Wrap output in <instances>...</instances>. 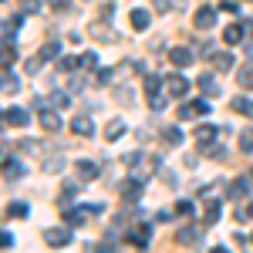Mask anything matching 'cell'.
I'll list each match as a JSON object with an SVG mask.
<instances>
[{
    "instance_id": "cell-11",
    "label": "cell",
    "mask_w": 253,
    "mask_h": 253,
    "mask_svg": "<svg viewBox=\"0 0 253 253\" xmlns=\"http://www.w3.org/2000/svg\"><path fill=\"white\" fill-rule=\"evenodd\" d=\"M213 138H216V128H213V125H199V128H196V142H199V152H206V149L213 145Z\"/></svg>"
},
{
    "instance_id": "cell-40",
    "label": "cell",
    "mask_w": 253,
    "mask_h": 253,
    "mask_svg": "<svg viewBox=\"0 0 253 253\" xmlns=\"http://www.w3.org/2000/svg\"><path fill=\"white\" fill-rule=\"evenodd\" d=\"M51 101H54V105H61V108H64V105H68V95H64V91H54V95H51Z\"/></svg>"
},
{
    "instance_id": "cell-28",
    "label": "cell",
    "mask_w": 253,
    "mask_h": 253,
    "mask_svg": "<svg viewBox=\"0 0 253 253\" xmlns=\"http://www.w3.org/2000/svg\"><path fill=\"white\" fill-rule=\"evenodd\" d=\"M3 169H7V179H20V175H24V166H20L17 159H7Z\"/></svg>"
},
{
    "instance_id": "cell-38",
    "label": "cell",
    "mask_w": 253,
    "mask_h": 253,
    "mask_svg": "<svg viewBox=\"0 0 253 253\" xmlns=\"http://www.w3.org/2000/svg\"><path fill=\"white\" fill-rule=\"evenodd\" d=\"M41 10V0H24V14H38Z\"/></svg>"
},
{
    "instance_id": "cell-5",
    "label": "cell",
    "mask_w": 253,
    "mask_h": 253,
    "mask_svg": "<svg viewBox=\"0 0 253 253\" xmlns=\"http://www.w3.org/2000/svg\"><path fill=\"white\" fill-rule=\"evenodd\" d=\"M166 91H169V98H186L189 81L182 78V75H169V78H166Z\"/></svg>"
},
{
    "instance_id": "cell-33",
    "label": "cell",
    "mask_w": 253,
    "mask_h": 253,
    "mask_svg": "<svg viewBox=\"0 0 253 253\" xmlns=\"http://www.w3.org/2000/svg\"><path fill=\"white\" fill-rule=\"evenodd\" d=\"M162 138H166V142H169V145H179V142H182V132H179V128H172V125H169V128H166V132H162Z\"/></svg>"
},
{
    "instance_id": "cell-19",
    "label": "cell",
    "mask_w": 253,
    "mask_h": 253,
    "mask_svg": "<svg viewBox=\"0 0 253 253\" xmlns=\"http://www.w3.org/2000/svg\"><path fill=\"white\" fill-rule=\"evenodd\" d=\"M236 84L247 88V91H253V64H243V68L236 71Z\"/></svg>"
},
{
    "instance_id": "cell-34",
    "label": "cell",
    "mask_w": 253,
    "mask_h": 253,
    "mask_svg": "<svg viewBox=\"0 0 253 253\" xmlns=\"http://www.w3.org/2000/svg\"><path fill=\"white\" fill-rule=\"evenodd\" d=\"M81 68H88V71H95V68H98V54H95V51L81 54Z\"/></svg>"
},
{
    "instance_id": "cell-21",
    "label": "cell",
    "mask_w": 253,
    "mask_h": 253,
    "mask_svg": "<svg viewBox=\"0 0 253 253\" xmlns=\"http://www.w3.org/2000/svg\"><path fill=\"white\" fill-rule=\"evenodd\" d=\"M243 38H247L243 24H236V27H226V31H223V41H226V44H240Z\"/></svg>"
},
{
    "instance_id": "cell-17",
    "label": "cell",
    "mask_w": 253,
    "mask_h": 253,
    "mask_svg": "<svg viewBox=\"0 0 253 253\" xmlns=\"http://www.w3.org/2000/svg\"><path fill=\"white\" fill-rule=\"evenodd\" d=\"M91 216H95V213H91V206H81V210H71V213H68V223H71V226H84Z\"/></svg>"
},
{
    "instance_id": "cell-44",
    "label": "cell",
    "mask_w": 253,
    "mask_h": 253,
    "mask_svg": "<svg viewBox=\"0 0 253 253\" xmlns=\"http://www.w3.org/2000/svg\"><path fill=\"white\" fill-rule=\"evenodd\" d=\"M250 175H253V166H250Z\"/></svg>"
},
{
    "instance_id": "cell-29",
    "label": "cell",
    "mask_w": 253,
    "mask_h": 253,
    "mask_svg": "<svg viewBox=\"0 0 253 253\" xmlns=\"http://www.w3.org/2000/svg\"><path fill=\"white\" fill-rule=\"evenodd\" d=\"M75 196H78V186H75V182H68V186H64V189H61V206H64V210H68V206H71V199H75Z\"/></svg>"
},
{
    "instance_id": "cell-30",
    "label": "cell",
    "mask_w": 253,
    "mask_h": 253,
    "mask_svg": "<svg viewBox=\"0 0 253 253\" xmlns=\"http://www.w3.org/2000/svg\"><path fill=\"white\" fill-rule=\"evenodd\" d=\"M240 152H253V128L240 132Z\"/></svg>"
},
{
    "instance_id": "cell-39",
    "label": "cell",
    "mask_w": 253,
    "mask_h": 253,
    "mask_svg": "<svg viewBox=\"0 0 253 253\" xmlns=\"http://www.w3.org/2000/svg\"><path fill=\"white\" fill-rule=\"evenodd\" d=\"M152 7H156L159 14H169V10H172V3H169V0H152Z\"/></svg>"
},
{
    "instance_id": "cell-26",
    "label": "cell",
    "mask_w": 253,
    "mask_h": 253,
    "mask_svg": "<svg viewBox=\"0 0 253 253\" xmlns=\"http://www.w3.org/2000/svg\"><path fill=\"white\" fill-rule=\"evenodd\" d=\"M247 193H250V182H247V179H236V182H230V199H243Z\"/></svg>"
},
{
    "instance_id": "cell-35",
    "label": "cell",
    "mask_w": 253,
    "mask_h": 253,
    "mask_svg": "<svg viewBox=\"0 0 253 253\" xmlns=\"http://www.w3.org/2000/svg\"><path fill=\"white\" fill-rule=\"evenodd\" d=\"M175 213L179 216H193V203H189V199H179V203H175Z\"/></svg>"
},
{
    "instance_id": "cell-24",
    "label": "cell",
    "mask_w": 253,
    "mask_h": 253,
    "mask_svg": "<svg viewBox=\"0 0 253 253\" xmlns=\"http://www.w3.org/2000/svg\"><path fill=\"white\" fill-rule=\"evenodd\" d=\"M75 169H78V175L84 179V182H88V179H95V175H98V166H95V162H88V159H81V162L75 166Z\"/></svg>"
},
{
    "instance_id": "cell-14",
    "label": "cell",
    "mask_w": 253,
    "mask_h": 253,
    "mask_svg": "<svg viewBox=\"0 0 253 253\" xmlns=\"http://www.w3.org/2000/svg\"><path fill=\"white\" fill-rule=\"evenodd\" d=\"M196 84H199V91H203L206 98H216V95H219V84H216L213 75H199V81H196Z\"/></svg>"
},
{
    "instance_id": "cell-16",
    "label": "cell",
    "mask_w": 253,
    "mask_h": 253,
    "mask_svg": "<svg viewBox=\"0 0 253 253\" xmlns=\"http://www.w3.org/2000/svg\"><path fill=\"white\" fill-rule=\"evenodd\" d=\"M128 24H132L135 31H145V27H149V10H145V7H135V10L128 14Z\"/></svg>"
},
{
    "instance_id": "cell-20",
    "label": "cell",
    "mask_w": 253,
    "mask_h": 253,
    "mask_svg": "<svg viewBox=\"0 0 253 253\" xmlns=\"http://www.w3.org/2000/svg\"><path fill=\"white\" fill-rule=\"evenodd\" d=\"M122 132H125V122H122V118H112V122L105 125V138H108V142H115Z\"/></svg>"
},
{
    "instance_id": "cell-12",
    "label": "cell",
    "mask_w": 253,
    "mask_h": 253,
    "mask_svg": "<svg viewBox=\"0 0 253 253\" xmlns=\"http://www.w3.org/2000/svg\"><path fill=\"white\" fill-rule=\"evenodd\" d=\"M3 122H7V125H17V128H24V125L31 122V115H27L24 108H7V112H3Z\"/></svg>"
},
{
    "instance_id": "cell-4",
    "label": "cell",
    "mask_w": 253,
    "mask_h": 253,
    "mask_svg": "<svg viewBox=\"0 0 253 253\" xmlns=\"http://www.w3.org/2000/svg\"><path fill=\"white\" fill-rule=\"evenodd\" d=\"M44 243L47 247H68L71 243V230L68 226H51V230H44Z\"/></svg>"
},
{
    "instance_id": "cell-18",
    "label": "cell",
    "mask_w": 253,
    "mask_h": 253,
    "mask_svg": "<svg viewBox=\"0 0 253 253\" xmlns=\"http://www.w3.org/2000/svg\"><path fill=\"white\" fill-rule=\"evenodd\" d=\"M230 108L240 112V115H247V118H253V101H250V98H243V95L230 98Z\"/></svg>"
},
{
    "instance_id": "cell-1",
    "label": "cell",
    "mask_w": 253,
    "mask_h": 253,
    "mask_svg": "<svg viewBox=\"0 0 253 253\" xmlns=\"http://www.w3.org/2000/svg\"><path fill=\"white\" fill-rule=\"evenodd\" d=\"M162 84H166V81L159 78V75H145V98H149V105H152V108H162V105H166V95H162Z\"/></svg>"
},
{
    "instance_id": "cell-7",
    "label": "cell",
    "mask_w": 253,
    "mask_h": 253,
    "mask_svg": "<svg viewBox=\"0 0 253 253\" xmlns=\"http://www.w3.org/2000/svg\"><path fill=\"white\" fill-rule=\"evenodd\" d=\"M125 240H128V243H135V247H149V240H152V226H149V223H138Z\"/></svg>"
},
{
    "instance_id": "cell-10",
    "label": "cell",
    "mask_w": 253,
    "mask_h": 253,
    "mask_svg": "<svg viewBox=\"0 0 253 253\" xmlns=\"http://www.w3.org/2000/svg\"><path fill=\"white\" fill-rule=\"evenodd\" d=\"M71 132L75 135H95V122L88 115H75L71 118Z\"/></svg>"
},
{
    "instance_id": "cell-9",
    "label": "cell",
    "mask_w": 253,
    "mask_h": 253,
    "mask_svg": "<svg viewBox=\"0 0 253 253\" xmlns=\"http://www.w3.org/2000/svg\"><path fill=\"white\" fill-rule=\"evenodd\" d=\"M169 64H172V68H189V64H193V51H189V47H172V51H169Z\"/></svg>"
},
{
    "instance_id": "cell-25",
    "label": "cell",
    "mask_w": 253,
    "mask_h": 253,
    "mask_svg": "<svg viewBox=\"0 0 253 253\" xmlns=\"http://www.w3.org/2000/svg\"><path fill=\"white\" fill-rule=\"evenodd\" d=\"M58 54H61V44H58V41H47V44L38 51L41 61H51V58H58Z\"/></svg>"
},
{
    "instance_id": "cell-43",
    "label": "cell",
    "mask_w": 253,
    "mask_h": 253,
    "mask_svg": "<svg viewBox=\"0 0 253 253\" xmlns=\"http://www.w3.org/2000/svg\"><path fill=\"white\" fill-rule=\"evenodd\" d=\"M138 159H142V156H138V152H128V156H125V159H122V162H125V166H135V162H138Z\"/></svg>"
},
{
    "instance_id": "cell-15",
    "label": "cell",
    "mask_w": 253,
    "mask_h": 253,
    "mask_svg": "<svg viewBox=\"0 0 253 253\" xmlns=\"http://www.w3.org/2000/svg\"><path fill=\"white\" fill-rule=\"evenodd\" d=\"M210 61H213L216 71H230V68H233V54H226V51H213Z\"/></svg>"
},
{
    "instance_id": "cell-3",
    "label": "cell",
    "mask_w": 253,
    "mask_h": 253,
    "mask_svg": "<svg viewBox=\"0 0 253 253\" xmlns=\"http://www.w3.org/2000/svg\"><path fill=\"white\" fill-rule=\"evenodd\" d=\"M199 115H210V101H206V98L189 101V105L179 108V118H182V122H193V118H199Z\"/></svg>"
},
{
    "instance_id": "cell-37",
    "label": "cell",
    "mask_w": 253,
    "mask_h": 253,
    "mask_svg": "<svg viewBox=\"0 0 253 253\" xmlns=\"http://www.w3.org/2000/svg\"><path fill=\"white\" fill-rule=\"evenodd\" d=\"M219 10H226V14H240V3H233V0H223V3H219Z\"/></svg>"
},
{
    "instance_id": "cell-42",
    "label": "cell",
    "mask_w": 253,
    "mask_h": 253,
    "mask_svg": "<svg viewBox=\"0 0 253 253\" xmlns=\"http://www.w3.org/2000/svg\"><path fill=\"white\" fill-rule=\"evenodd\" d=\"M108 81H112V71H108V68H101V71H98V84H108Z\"/></svg>"
},
{
    "instance_id": "cell-31",
    "label": "cell",
    "mask_w": 253,
    "mask_h": 253,
    "mask_svg": "<svg viewBox=\"0 0 253 253\" xmlns=\"http://www.w3.org/2000/svg\"><path fill=\"white\" fill-rule=\"evenodd\" d=\"M78 64H81V58H71V54H61V58H58V68H61V71H75Z\"/></svg>"
},
{
    "instance_id": "cell-8",
    "label": "cell",
    "mask_w": 253,
    "mask_h": 253,
    "mask_svg": "<svg viewBox=\"0 0 253 253\" xmlns=\"http://www.w3.org/2000/svg\"><path fill=\"white\" fill-rule=\"evenodd\" d=\"M193 24L199 27V31H210V27L216 24V10H213V7H199L196 17H193Z\"/></svg>"
},
{
    "instance_id": "cell-36",
    "label": "cell",
    "mask_w": 253,
    "mask_h": 253,
    "mask_svg": "<svg viewBox=\"0 0 253 253\" xmlns=\"http://www.w3.org/2000/svg\"><path fill=\"white\" fill-rule=\"evenodd\" d=\"M7 216H27V206L24 203H10L7 206Z\"/></svg>"
},
{
    "instance_id": "cell-2",
    "label": "cell",
    "mask_w": 253,
    "mask_h": 253,
    "mask_svg": "<svg viewBox=\"0 0 253 253\" xmlns=\"http://www.w3.org/2000/svg\"><path fill=\"white\" fill-rule=\"evenodd\" d=\"M203 240V223H189V226H179L175 230V243L179 247H193Z\"/></svg>"
},
{
    "instance_id": "cell-22",
    "label": "cell",
    "mask_w": 253,
    "mask_h": 253,
    "mask_svg": "<svg viewBox=\"0 0 253 253\" xmlns=\"http://www.w3.org/2000/svg\"><path fill=\"white\" fill-rule=\"evenodd\" d=\"M219 213H223V203H219V199H213V203L206 206V219H203V226H213L216 219H219Z\"/></svg>"
},
{
    "instance_id": "cell-27",
    "label": "cell",
    "mask_w": 253,
    "mask_h": 253,
    "mask_svg": "<svg viewBox=\"0 0 253 253\" xmlns=\"http://www.w3.org/2000/svg\"><path fill=\"white\" fill-rule=\"evenodd\" d=\"M3 91L10 95V91H20V81L17 75H10V68H3Z\"/></svg>"
},
{
    "instance_id": "cell-23",
    "label": "cell",
    "mask_w": 253,
    "mask_h": 253,
    "mask_svg": "<svg viewBox=\"0 0 253 253\" xmlns=\"http://www.w3.org/2000/svg\"><path fill=\"white\" fill-rule=\"evenodd\" d=\"M20 24H24V17H20V14H14V17L3 20V41H14V31H17Z\"/></svg>"
},
{
    "instance_id": "cell-13",
    "label": "cell",
    "mask_w": 253,
    "mask_h": 253,
    "mask_svg": "<svg viewBox=\"0 0 253 253\" xmlns=\"http://www.w3.org/2000/svg\"><path fill=\"white\" fill-rule=\"evenodd\" d=\"M122 196H125L128 203H135L138 196H142V179H125V182H122Z\"/></svg>"
},
{
    "instance_id": "cell-6",
    "label": "cell",
    "mask_w": 253,
    "mask_h": 253,
    "mask_svg": "<svg viewBox=\"0 0 253 253\" xmlns=\"http://www.w3.org/2000/svg\"><path fill=\"white\" fill-rule=\"evenodd\" d=\"M38 122H41V128H44V132H58V128H61V118H58L54 108H41Z\"/></svg>"
},
{
    "instance_id": "cell-41",
    "label": "cell",
    "mask_w": 253,
    "mask_h": 253,
    "mask_svg": "<svg viewBox=\"0 0 253 253\" xmlns=\"http://www.w3.org/2000/svg\"><path fill=\"white\" fill-rule=\"evenodd\" d=\"M44 3H51L54 10H64V7H71V0H44Z\"/></svg>"
},
{
    "instance_id": "cell-32",
    "label": "cell",
    "mask_w": 253,
    "mask_h": 253,
    "mask_svg": "<svg viewBox=\"0 0 253 253\" xmlns=\"http://www.w3.org/2000/svg\"><path fill=\"white\" fill-rule=\"evenodd\" d=\"M17 61V47H10V41H3V68H10Z\"/></svg>"
}]
</instances>
